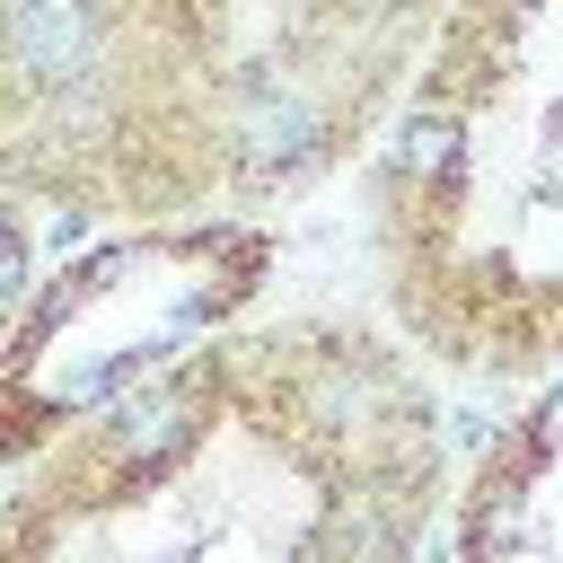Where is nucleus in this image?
I'll use <instances>...</instances> for the list:
<instances>
[{
	"instance_id": "0eeeda50",
	"label": "nucleus",
	"mask_w": 563,
	"mask_h": 563,
	"mask_svg": "<svg viewBox=\"0 0 563 563\" xmlns=\"http://www.w3.org/2000/svg\"><path fill=\"white\" fill-rule=\"evenodd\" d=\"M431 563H457V554H431Z\"/></svg>"
},
{
	"instance_id": "20e7f679",
	"label": "nucleus",
	"mask_w": 563,
	"mask_h": 563,
	"mask_svg": "<svg viewBox=\"0 0 563 563\" xmlns=\"http://www.w3.org/2000/svg\"><path fill=\"white\" fill-rule=\"evenodd\" d=\"M405 185H440L449 167H457V123L449 114H413L405 132H396V158H387Z\"/></svg>"
},
{
	"instance_id": "6e6552de",
	"label": "nucleus",
	"mask_w": 563,
	"mask_h": 563,
	"mask_svg": "<svg viewBox=\"0 0 563 563\" xmlns=\"http://www.w3.org/2000/svg\"><path fill=\"white\" fill-rule=\"evenodd\" d=\"M0 238H9V220H0Z\"/></svg>"
},
{
	"instance_id": "7ed1b4c3",
	"label": "nucleus",
	"mask_w": 563,
	"mask_h": 563,
	"mask_svg": "<svg viewBox=\"0 0 563 563\" xmlns=\"http://www.w3.org/2000/svg\"><path fill=\"white\" fill-rule=\"evenodd\" d=\"M194 440V405L176 396V387H141L123 413H114V457L123 466H158V457H176Z\"/></svg>"
},
{
	"instance_id": "39448f33",
	"label": "nucleus",
	"mask_w": 563,
	"mask_h": 563,
	"mask_svg": "<svg viewBox=\"0 0 563 563\" xmlns=\"http://www.w3.org/2000/svg\"><path fill=\"white\" fill-rule=\"evenodd\" d=\"M70 246H88V211H62L53 220V255H70Z\"/></svg>"
},
{
	"instance_id": "f03ea898",
	"label": "nucleus",
	"mask_w": 563,
	"mask_h": 563,
	"mask_svg": "<svg viewBox=\"0 0 563 563\" xmlns=\"http://www.w3.org/2000/svg\"><path fill=\"white\" fill-rule=\"evenodd\" d=\"M238 158H246L255 176L308 167V158H317V106H308L290 79H255L246 106H238Z\"/></svg>"
},
{
	"instance_id": "f257e3e1",
	"label": "nucleus",
	"mask_w": 563,
	"mask_h": 563,
	"mask_svg": "<svg viewBox=\"0 0 563 563\" xmlns=\"http://www.w3.org/2000/svg\"><path fill=\"white\" fill-rule=\"evenodd\" d=\"M97 44H106L97 0H9L0 9V53L35 88H62L70 97L79 79H97Z\"/></svg>"
},
{
	"instance_id": "423d86ee",
	"label": "nucleus",
	"mask_w": 563,
	"mask_h": 563,
	"mask_svg": "<svg viewBox=\"0 0 563 563\" xmlns=\"http://www.w3.org/2000/svg\"><path fill=\"white\" fill-rule=\"evenodd\" d=\"M545 431H554V440H563V387H554V405H545Z\"/></svg>"
}]
</instances>
